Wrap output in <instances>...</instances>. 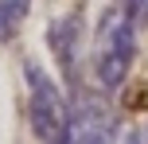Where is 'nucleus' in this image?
Returning <instances> with one entry per match:
<instances>
[{
    "label": "nucleus",
    "mask_w": 148,
    "mask_h": 144,
    "mask_svg": "<svg viewBox=\"0 0 148 144\" xmlns=\"http://www.w3.org/2000/svg\"><path fill=\"white\" fill-rule=\"evenodd\" d=\"M90 55H94V78L101 90H117L129 78L133 59H136V20L121 0H113L101 12Z\"/></svg>",
    "instance_id": "nucleus-1"
},
{
    "label": "nucleus",
    "mask_w": 148,
    "mask_h": 144,
    "mask_svg": "<svg viewBox=\"0 0 148 144\" xmlns=\"http://www.w3.org/2000/svg\"><path fill=\"white\" fill-rule=\"evenodd\" d=\"M47 43L55 51V62H59L62 78L74 93L82 90V16L78 12H66L47 27Z\"/></svg>",
    "instance_id": "nucleus-4"
},
{
    "label": "nucleus",
    "mask_w": 148,
    "mask_h": 144,
    "mask_svg": "<svg viewBox=\"0 0 148 144\" xmlns=\"http://www.w3.org/2000/svg\"><path fill=\"white\" fill-rule=\"evenodd\" d=\"M27 8H31V0H0V43H8L23 27Z\"/></svg>",
    "instance_id": "nucleus-5"
},
{
    "label": "nucleus",
    "mask_w": 148,
    "mask_h": 144,
    "mask_svg": "<svg viewBox=\"0 0 148 144\" xmlns=\"http://www.w3.org/2000/svg\"><path fill=\"white\" fill-rule=\"evenodd\" d=\"M66 144H117V113L101 93L78 90Z\"/></svg>",
    "instance_id": "nucleus-3"
},
{
    "label": "nucleus",
    "mask_w": 148,
    "mask_h": 144,
    "mask_svg": "<svg viewBox=\"0 0 148 144\" xmlns=\"http://www.w3.org/2000/svg\"><path fill=\"white\" fill-rule=\"evenodd\" d=\"M121 144H148V125H140V129H133Z\"/></svg>",
    "instance_id": "nucleus-7"
},
{
    "label": "nucleus",
    "mask_w": 148,
    "mask_h": 144,
    "mask_svg": "<svg viewBox=\"0 0 148 144\" xmlns=\"http://www.w3.org/2000/svg\"><path fill=\"white\" fill-rule=\"evenodd\" d=\"M121 4L133 12V20H148V0H121Z\"/></svg>",
    "instance_id": "nucleus-6"
},
{
    "label": "nucleus",
    "mask_w": 148,
    "mask_h": 144,
    "mask_svg": "<svg viewBox=\"0 0 148 144\" xmlns=\"http://www.w3.org/2000/svg\"><path fill=\"white\" fill-rule=\"evenodd\" d=\"M23 82H27L31 132L39 136V144H66V136H70V105L62 98L59 82L31 59L23 62Z\"/></svg>",
    "instance_id": "nucleus-2"
}]
</instances>
